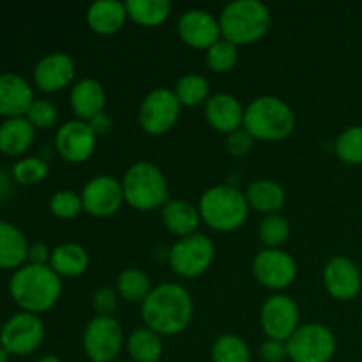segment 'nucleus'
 Returning <instances> with one entry per match:
<instances>
[{"mask_svg":"<svg viewBox=\"0 0 362 362\" xmlns=\"http://www.w3.org/2000/svg\"><path fill=\"white\" fill-rule=\"evenodd\" d=\"M193 297L179 283L163 281L152 288L141 303V320L145 327L159 336H177L193 320Z\"/></svg>","mask_w":362,"mask_h":362,"instance_id":"nucleus-1","label":"nucleus"},{"mask_svg":"<svg viewBox=\"0 0 362 362\" xmlns=\"http://www.w3.org/2000/svg\"><path fill=\"white\" fill-rule=\"evenodd\" d=\"M9 296L21 311L42 315L62 296V278L49 265L25 264L9 279Z\"/></svg>","mask_w":362,"mask_h":362,"instance_id":"nucleus-2","label":"nucleus"},{"mask_svg":"<svg viewBox=\"0 0 362 362\" xmlns=\"http://www.w3.org/2000/svg\"><path fill=\"white\" fill-rule=\"evenodd\" d=\"M221 37L235 46L260 41L271 28V11L260 0H232L219 13Z\"/></svg>","mask_w":362,"mask_h":362,"instance_id":"nucleus-3","label":"nucleus"},{"mask_svg":"<svg viewBox=\"0 0 362 362\" xmlns=\"http://www.w3.org/2000/svg\"><path fill=\"white\" fill-rule=\"evenodd\" d=\"M244 129L262 141H281L296 129V113L278 95H258L244 112Z\"/></svg>","mask_w":362,"mask_h":362,"instance_id":"nucleus-4","label":"nucleus"},{"mask_svg":"<svg viewBox=\"0 0 362 362\" xmlns=\"http://www.w3.org/2000/svg\"><path fill=\"white\" fill-rule=\"evenodd\" d=\"M202 221L216 232H235L250 214L246 194L235 186L218 184L205 191L198 202Z\"/></svg>","mask_w":362,"mask_h":362,"instance_id":"nucleus-5","label":"nucleus"},{"mask_svg":"<svg viewBox=\"0 0 362 362\" xmlns=\"http://www.w3.org/2000/svg\"><path fill=\"white\" fill-rule=\"evenodd\" d=\"M124 202L136 211L163 209L170 200L168 180L163 170L151 161H138L126 170L122 177Z\"/></svg>","mask_w":362,"mask_h":362,"instance_id":"nucleus-6","label":"nucleus"},{"mask_svg":"<svg viewBox=\"0 0 362 362\" xmlns=\"http://www.w3.org/2000/svg\"><path fill=\"white\" fill-rule=\"evenodd\" d=\"M336 349L334 332L318 322L303 324L286 341V352L292 362H329Z\"/></svg>","mask_w":362,"mask_h":362,"instance_id":"nucleus-7","label":"nucleus"},{"mask_svg":"<svg viewBox=\"0 0 362 362\" xmlns=\"http://www.w3.org/2000/svg\"><path fill=\"white\" fill-rule=\"evenodd\" d=\"M214 255L216 247L212 240L205 233L197 232L173 244L168 253V262L177 276L193 279L211 269Z\"/></svg>","mask_w":362,"mask_h":362,"instance_id":"nucleus-8","label":"nucleus"},{"mask_svg":"<svg viewBox=\"0 0 362 362\" xmlns=\"http://www.w3.org/2000/svg\"><path fill=\"white\" fill-rule=\"evenodd\" d=\"M124 343L122 325L115 317H94L81 336V346L90 362H117Z\"/></svg>","mask_w":362,"mask_h":362,"instance_id":"nucleus-9","label":"nucleus"},{"mask_svg":"<svg viewBox=\"0 0 362 362\" xmlns=\"http://www.w3.org/2000/svg\"><path fill=\"white\" fill-rule=\"evenodd\" d=\"M182 105L175 92L166 87H158L148 92L138 110V122L147 134L161 136L168 133L180 117Z\"/></svg>","mask_w":362,"mask_h":362,"instance_id":"nucleus-10","label":"nucleus"},{"mask_svg":"<svg viewBox=\"0 0 362 362\" xmlns=\"http://www.w3.org/2000/svg\"><path fill=\"white\" fill-rule=\"evenodd\" d=\"M45 341V325L39 315L18 311L2 325L0 345L9 356L27 357L39 350Z\"/></svg>","mask_w":362,"mask_h":362,"instance_id":"nucleus-11","label":"nucleus"},{"mask_svg":"<svg viewBox=\"0 0 362 362\" xmlns=\"http://www.w3.org/2000/svg\"><path fill=\"white\" fill-rule=\"evenodd\" d=\"M255 279L264 288L283 292L292 286L297 278V264L290 253L283 247H264L258 251L251 265Z\"/></svg>","mask_w":362,"mask_h":362,"instance_id":"nucleus-12","label":"nucleus"},{"mask_svg":"<svg viewBox=\"0 0 362 362\" xmlns=\"http://www.w3.org/2000/svg\"><path fill=\"white\" fill-rule=\"evenodd\" d=\"M260 327L269 339L286 343L300 327L299 304L286 293H274L262 304Z\"/></svg>","mask_w":362,"mask_h":362,"instance_id":"nucleus-13","label":"nucleus"},{"mask_svg":"<svg viewBox=\"0 0 362 362\" xmlns=\"http://www.w3.org/2000/svg\"><path fill=\"white\" fill-rule=\"evenodd\" d=\"M98 147V134L85 120L73 119L64 122L55 133V151L64 161L83 163L90 159Z\"/></svg>","mask_w":362,"mask_h":362,"instance_id":"nucleus-14","label":"nucleus"},{"mask_svg":"<svg viewBox=\"0 0 362 362\" xmlns=\"http://www.w3.org/2000/svg\"><path fill=\"white\" fill-rule=\"evenodd\" d=\"M83 211L92 218H110L124 204L122 182L112 175L92 177L80 193Z\"/></svg>","mask_w":362,"mask_h":362,"instance_id":"nucleus-15","label":"nucleus"},{"mask_svg":"<svg viewBox=\"0 0 362 362\" xmlns=\"http://www.w3.org/2000/svg\"><path fill=\"white\" fill-rule=\"evenodd\" d=\"M76 74V64L73 57L64 52H52L41 57L32 71L34 85L41 92L53 94L69 87Z\"/></svg>","mask_w":362,"mask_h":362,"instance_id":"nucleus-16","label":"nucleus"},{"mask_svg":"<svg viewBox=\"0 0 362 362\" xmlns=\"http://www.w3.org/2000/svg\"><path fill=\"white\" fill-rule=\"evenodd\" d=\"M177 32L184 45L205 52L221 39L218 18L204 9H187L186 13L180 14L177 21Z\"/></svg>","mask_w":362,"mask_h":362,"instance_id":"nucleus-17","label":"nucleus"},{"mask_svg":"<svg viewBox=\"0 0 362 362\" xmlns=\"http://www.w3.org/2000/svg\"><path fill=\"white\" fill-rule=\"evenodd\" d=\"M324 286L329 296L336 300H352L362 288V276L356 262L338 255L325 264Z\"/></svg>","mask_w":362,"mask_h":362,"instance_id":"nucleus-18","label":"nucleus"},{"mask_svg":"<svg viewBox=\"0 0 362 362\" xmlns=\"http://www.w3.org/2000/svg\"><path fill=\"white\" fill-rule=\"evenodd\" d=\"M244 112L246 108L243 106V103L228 92L212 94L204 105V115L209 126L226 136L243 129Z\"/></svg>","mask_w":362,"mask_h":362,"instance_id":"nucleus-19","label":"nucleus"},{"mask_svg":"<svg viewBox=\"0 0 362 362\" xmlns=\"http://www.w3.org/2000/svg\"><path fill=\"white\" fill-rule=\"evenodd\" d=\"M34 99L30 81L16 73H0V117L4 120L27 115Z\"/></svg>","mask_w":362,"mask_h":362,"instance_id":"nucleus-20","label":"nucleus"},{"mask_svg":"<svg viewBox=\"0 0 362 362\" xmlns=\"http://www.w3.org/2000/svg\"><path fill=\"white\" fill-rule=\"evenodd\" d=\"M69 105L76 119L88 122L95 115L105 112V87L95 78H81L71 87Z\"/></svg>","mask_w":362,"mask_h":362,"instance_id":"nucleus-21","label":"nucleus"},{"mask_svg":"<svg viewBox=\"0 0 362 362\" xmlns=\"http://www.w3.org/2000/svg\"><path fill=\"white\" fill-rule=\"evenodd\" d=\"M161 219L166 230L179 237V239L197 233L198 226L202 223L198 207L187 200L166 202L161 209Z\"/></svg>","mask_w":362,"mask_h":362,"instance_id":"nucleus-22","label":"nucleus"},{"mask_svg":"<svg viewBox=\"0 0 362 362\" xmlns=\"http://www.w3.org/2000/svg\"><path fill=\"white\" fill-rule=\"evenodd\" d=\"M35 140V127L27 120V117L6 119L0 124V154L7 158L23 156L32 147Z\"/></svg>","mask_w":362,"mask_h":362,"instance_id":"nucleus-23","label":"nucleus"},{"mask_svg":"<svg viewBox=\"0 0 362 362\" xmlns=\"http://www.w3.org/2000/svg\"><path fill=\"white\" fill-rule=\"evenodd\" d=\"M28 240L25 233L13 223L0 219V269L18 271L27 264Z\"/></svg>","mask_w":362,"mask_h":362,"instance_id":"nucleus-24","label":"nucleus"},{"mask_svg":"<svg viewBox=\"0 0 362 362\" xmlns=\"http://www.w3.org/2000/svg\"><path fill=\"white\" fill-rule=\"evenodd\" d=\"M126 2L120 0H98L87 11V23L95 34L112 35L124 28L127 21Z\"/></svg>","mask_w":362,"mask_h":362,"instance_id":"nucleus-25","label":"nucleus"},{"mask_svg":"<svg viewBox=\"0 0 362 362\" xmlns=\"http://www.w3.org/2000/svg\"><path fill=\"white\" fill-rule=\"evenodd\" d=\"M250 209L264 216L278 214L286 202V193L283 186L271 179H258L244 191Z\"/></svg>","mask_w":362,"mask_h":362,"instance_id":"nucleus-26","label":"nucleus"},{"mask_svg":"<svg viewBox=\"0 0 362 362\" xmlns=\"http://www.w3.org/2000/svg\"><path fill=\"white\" fill-rule=\"evenodd\" d=\"M48 265L60 278H78L87 272L90 257L81 244L62 243L52 250Z\"/></svg>","mask_w":362,"mask_h":362,"instance_id":"nucleus-27","label":"nucleus"},{"mask_svg":"<svg viewBox=\"0 0 362 362\" xmlns=\"http://www.w3.org/2000/svg\"><path fill=\"white\" fill-rule=\"evenodd\" d=\"M163 338L158 332L141 325L126 339V350L131 362H159L163 357Z\"/></svg>","mask_w":362,"mask_h":362,"instance_id":"nucleus-28","label":"nucleus"},{"mask_svg":"<svg viewBox=\"0 0 362 362\" xmlns=\"http://www.w3.org/2000/svg\"><path fill=\"white\" fill-rule=\"evenodd\" d=\"M126 9L129 20L141 27H158L165 23L172 13V4L168 0H126Z\"/></svg>","mask_w":362,"mask_h":362,"instance_id":"nucleus-29","label":"nucleus"},{"mask_svg":"<svg viewBox=\"0 0 362 362\" xmlns=\"http://www.w3.org/2000/svg\"><path fill=\"white\" fill-rule=\"evenodd\" d=\"M152 288L154 286H152L148 276L136 267L124 269L117 278V293L120 299L127 300V303L141 304L152 292Z\"/></svg>","mask_w":362,"mask_h":362,"instance_id":"nucleus-30","label":"nucleus"},{"mask_svg":"<svg viewBox=\"0 0 362 362\" xmlns=\"http://www.w3.org/2000/svg\"><path fill=\"white\" fill-rule=\"evenodd\" d=\"M173 92H175L177 99L182 106L205 105L207 99L212 95L207 78L197 73L184 74L182 78H179Z\"/></svg>","mask_w":362,"mask_h":362,"instance_id":"nucleus-31","label":"nucleus"},{"mask_svg":"<svg viewBox=\"0 0 362 362\" xmlns=\"http://www.w3.org/2000/svg\"><path fill=\"white\" fill-rule=\"evenodd\" d=\"M212 362H251L247 343L237 334H221L211 349Z\"/></svg>","mask_w":362,"mask_h":362,"instance_id":"nucleus-32","label":"nucleus"},{"mask_svg":"<svg viewBox=\"0 0 362 362\" xmlns=\"http://www.w3.org/2000/svg\"><path fill=\"white\" fill-rule=\"evenodd\" d=\"M48 173L49 168L45 159L37 158V156H25L14 163L11 175H13L14 182L28 187L41 184L48 177Z\"/></svg>","mask_w":362,"mask_h":362,"instance_id":"nucleus-33","label":"nucleus"},{"mask_svg":"<svg viewBox=\"0 0 362 362\" xmlns=\"http://www.w3.org/2000/svg\"><path fill=\"white\" fill-rule=\"evenodd\" d=\"M338 158L346 165H362V126H350L336 138Z\"/></svg>","mask_w":362,"mask_h":362,"instance_id":"nucleus-34","label":"nucleus"},{"mask_svg":"<svg viewBox=\"0 0 362 362\" xmlns=\"http://www.w3.org/2000/svg\"><path fill=\"white\" fill-rule=\"evenodd\" d=\"M290 223L285 216L271 214L262 219L258 226V237L265 247H283L290 239Z\"/></svg>","mask_w":362,"mask_h":362,"instance_id":"nucleus-35","label":"nucleus"},{"mask_svg":"<svg viewBox=\"0 0 362 362\" xmlns=\"http://www.w3.org/2000/svg\"><path fill=\"white\" fill-rule=\"evenodd\" d=\"M237 60H239V46L223 37L205 52V62L214 73H228L235 67Z\"/></svg>","mask_w":362,"mask_h":362,"instance_id":"nucleus-36","label":"nucleus"},{"mask_svg":"<svg viewBox=\"0 0 362 362\" xmlns=\"http://www.w3.org/2000/svg\"><path fill=\"white\" fill-rule=\"evenodd\" d=\"M49 212L59 219H74L83 212V202L74 191H57L49 197Z\"/></svg>","mask_w":362,"mask_h":362,"instance_id":"nucleus-37","label":"nucleus"},{"mask_svg":"<svg viewBox=\"0 0 362 362\" xmlns=\"http://www.w3.org/2000/svg\"><path fill=\"white\" fill-rule=\"evenodd\" d=\"M25 117L35 127V131L49 129L59 120V110L49 99H34Z\"/></svg>","mask_w":362,"mask_h":362,"instance_id":"nucleus-38","label":"nucleus"},{"mask_svg":"<svg viewBox=\"0 0 362 362\" xmlns=\"http://www.w3.org/2000/svg\"><path fill=\"white\" fill-rule=\"evenodd\" d=\"M119 293L112 286H101L92 296V310L95 317H113L119 308Z\"/></svg>","mask_w":362,"mask_h":362,"instance_id":"nucleus-39","label":"nucleus"},{"mask_svg":"<svg viewBox=\"0 0 362 362\" xmlns=\"http://www.w3.org/2000/svg\"><path fill=\"white\" fill-rule=\"evenodd\" d=\"M255 138L246 129H239L226 136V151L235 158H244L253 148Z\"/></svg>","mask_w":362,"mask_h":362,"instance_id":"nucleus-40","label":"nucleus"},{"mask_svg":"<svg viewBox=\"0 0 362 362\" xmlns=\"http://www.w3.org/2000/svg\"><path fill=\"white\" fill-rule=\"evenodd\" d=\"M258 356L262 362H285L288 359L286 352V343L278 341V339H264L258 349Z\"/></svg>","mask_w":362,"mask_h":362,"instance_id":"nucleus-41","label":"nucleus"},{"mask_svg":"<svg viewBox=\"0 0 362 362\" xmlns=\"http://www.w3.org/2000/svg\"><path fill=\"white\" fill-rule=\"evenodd\" d=\"M49 257H52V250L46 246L45 243H34L28 246L27 253V264L32 265H48Z\"/></svg>","mask_w":362,"mask_h":362,"instance_id":"nucleus-42","label":"nucleus"},{"mask_svg":"<svg viewBox=\"0 0 362 362\" xmlns=\"http://www.w3.org/2000/svg\"><path fill=\"white\" fill-rule=\"evenodd\" d=\"M88 124H90V127L94 129V133L98 134H106L110 129H112V119L108 117V113H99V115H95L94 119L88 120Z\"/></svg>","mask_w":362,"mask_h":362,"instance_id":"nucleus-43","label":"nucleus"},{"mask_svg":"<svg viewBox=\"0 0 362 362\" xmlns=\"http://www.w3.org/2000/svg\"><path fill=\"white\" fill-rule=\"evenodd\" d=\"M35 362H62V361H60L57 356H53V354H46V356H41Z\"/></svg>","mask_w":362,"mask_h":362,"instance_id":"nucleus-44","label":"nucleus"},{"mask_svg":"<svg viewBox=\"0 0 362 362\" xmlns=\"http://www.w3.org/2000/svg\"><path fill=\"white\" fill-rule=\"evenodd\" d=\"M9 357H11L9 352L0 345V362H9Z\"/></svg>","mask_w":362,"mask_h":362,"instance_id":"nucleus-45","label":"nucleus"},{"mask_svg":"<svg viewBox=\"0 0 362 362\" xmlns=\"http://www.w3.org/2000/svg\"><path fill=\"white\" fill-rule=\"evenodd\" d=\"M2 325L4 324H2V322H0V336H2Z\"/></svg>","mask_w":362,"mask_h":362,"instance_id":"nucleus-46","label":"nucleus"},{"mask_svg":"<svg viewBox=\"0 0 362 362\" xmlns=\"http://www.w3.org/2000/svg\"><path fill=\"white\" fill-rule=\"evenodd\" d=\"M117 362H131V361H117Z\"/></svg>","mask_w":362,"mask_h":362,"instance_id":"nucleus-47","label":"nucleus"}]
</instances>
